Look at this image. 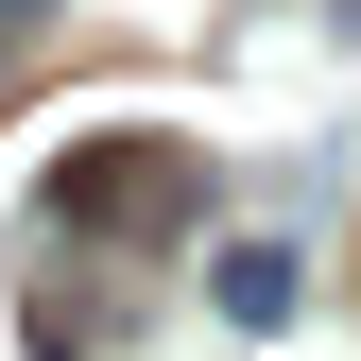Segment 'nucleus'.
Masks as SVG:
<instances>
[{"label": "nucleus", "mask_w": 361, "mask_h": 361, "mask_svg": "<svg viewBox=\"0 0 361 361\" xmlns=\"http://www.w3.org/2000/svg\"><path fill=\"white\" fill-rule=\"evenodd\" d=\"M52 224H69V241H172V224H207V155L155 138V121L69 138V155H52Z\"/></svg>", "instance_id": "1"}, {"label": "nucleus", "mask_w": 361, "mask_h": 361, "mask_svg": "<svg viewBox=\"0 0 361 361\" xmlns=\"http://www.w3.org/2000/svg\"><path fill=\"white\" fill-rule=\"evenodd\" d=\"M224 327H293V241H224Z\"/></svg>", "instance_id": "2"}, {"label": "nucleus", "mask_w": 361, "mask_h": 361, "mask_svg": "<svg viewBox=\"0 0 361 361\" xmlns=\"http://www.w3.org/2000/svg\"><path fill=\"white\" fill-rule=\"evenodd\" d=\"M0 18H35V0H0Z\"/></svg>", "instance_id": "3"}]
</instances>
